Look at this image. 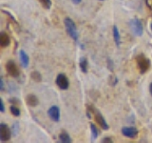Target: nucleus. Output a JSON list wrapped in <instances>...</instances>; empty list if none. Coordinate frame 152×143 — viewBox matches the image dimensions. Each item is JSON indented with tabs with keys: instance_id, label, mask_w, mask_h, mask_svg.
I'll return each mask as SVG.
<instances>
[{
	"instance_id": "21",
	"label": "nucleus",
	"mask_w": 152,
	"mask_h": 143,
	"mask_svg": "<svg viewBox=\"0 0 152 143\" xmlns=\"http://www.w3.org/2000/svg\"><path fill=\"white\" fill-rule=\"evenodd\" d=\"M0 111H1V113H4L5 112V106H4V102L2 99H0Z\"/></svg>"
},
{
	"instance_id": "18",
	"label": "nucleus",
	"mask_w": 152,
	"mask_h": 143,
	"mask_svg": "<svg viewBox=\"0 0 152 143\" xmlns=\"http://www.w3.org/2000/svg\"><path fill=\"white\" fill-rule=\"evenodd\" d=\"M10 111H11L12 114L14 116H20V110H19L18 107H16L15 105H12L11 107H10Z\"/></svg>"
},
{
	"instance_id": "27",
	"label": "nucleus",
	"mask_w": 152,
	"mask_h": 143,
	"mask_svg": "<svg viewBox=\"0 0 152 143\" xmlns=\"http://www.w3.org/2000/svg\"><path fill=\"white\" fill-rule=\"evenodd\" d=\"M99 1H104V0H99Z\"/></svg>"
},
{
	"instance_id": "6",
	"label": "nucleus",
	"mask_w": 152,
	"mask_h": 143,
	"mask_svg": "<svg viewBox=\"0 0 152 143\" xmlns=\"http://www.w3.org/2000/svg\"><path fill=\"white\" fill-rule=\"evenodd\" d=\"M6 71L8 74H10L13 78H17L19 74H20V71H19L18 66L12 60H10L6 63Z\"/></svg>"
},
{
	"instance_id": "17",
	"label": "nucleus",
	"mask_w": 152,
	"mask_h": 143,
	"mask_svg": "<svg viewBox=\"0 0 152 143\" xmlns=\"http://www.w3.org/2000/svg\"><path fill=\"white\" fill-rule=\"evenodd\" d=\"M31 77L33 81H35V82H41L42 81V75L39 72H37V71L32 72L31 74Z\"/></svg>"
},
{
	"instance_id": "7",
	"label": "nucleus",
	"mask_w": 152,
	"mask_h": 143,
	"mask_svg": "<svg viewBox=\"0 0 152 143\" xmlns=\"http://www.w3.org/2000/svg\"><path fill=\"white\" fill-rule=\"evenodd\" d=\"M56 85L61 90H68L69 86V78L64 74H59L56 77Z\"/></svg>"
},
{
	"instance_id": "5",
	"label": "nucleus",
	"mask_w": 152,
	"mask_h": 143,
	"mask_svg": "<svg viewBox=\"0 0 152 143\" xmlns=\"http://www.w3.org/2000/svg\"><path fill=\"white\" fill-rule=\"evenodd\" d=\"M12 137V131L8 127L7 124L1 123L0 124V141L1 142H8L11 140Z\"/></svg>"
},
{
	"instance_id": "2",
	"label": "nucleus",
	"mask_w": 152,
	"mask_h": 143,
	"mask_svg": "<svg viewBox=\"0 0 152 143\" xmlns=\"http://www.w3.org/2000/svg\"><path fill=\"white\" fill-rule=\"evenodd\" d=\"M136 63L141 74H145L150 69V60L142 54L136 56Z\"/></svg>"
},
{
	"instance_id": "24",
	"label": "nucleus",
	"mask_w": 152,
	"mask_h": 143,
	"mask_svg": "<svg viewBox=\"0 0 152 143\" xmlns=\"http://www.w3.org/2000/svg\"><path fill=\"white\" fill-rule=\"evenodd\" d=\"M74 4H80L81 2H82V0H71Z\"/></svg>"
},
{
	"instance_id": "26",
	"label": "nucleus",
	"mask_w": 152,
	"mask_h": 143,
	"mask_svg": "<svg viewBox=\"0 0 152 143\" xmlns=\"http://www.w3.org/2000/svg\"><path fill=\"white\" fill-rule=\"evenodd\" d=\"M150 28H151V31H152V24H151V25H150Z\"/></svg>"
},
{
	"instance_id": "1",
	"label": "nucleus",
	"mask_w": 152,
	"mask_h": 143,
	"mask_svg": "<svg viewBox=\"0 0 152 143\" xmlns=\"http://www.w3.org/2000/svg\"><path fill=\"white\" fill-rule=\"evenodd\" d=\"M64 25L66 28V31L68 32V35L72 38L75 42H78L79 40V33L77 31V27H76V24L74 21L69 17L65 18L64 20Z\"/></svg>"
},
{
	"instance_id": "22",
	"label": "nucleus",
	"mask_w": 152,
	"mask_h": 143,
	"mask_svg": "<svg viewBox=\"0 0 152 143\" xmlns=\"http://www.w3.org/2000/svg\"><path fill=\"white\" fill-rule=\"evenodd\" d=\"M0 91H4V82L2 78H0Z\"/></svg>"
},
{
	"instance_id": "4",
	"label": "nucleus",
	"mask_w": 152,
	"mask_h": 143,
	"mask_svg": "<svg viewBox=\"0 0 152 143\" xmlns=\"http://www.w3.org/2000/svg\"><path fill=\"white\" fill-rule=\"evenodd\" d=\"M88 109H89L88 111H90L93 114L95 121L97 122L98 125L101 127L103 130H104V131L108 130V125H107V123L106 121V119H104V117L103 116V114L100 112H98L96 109H94L93 107H88Z\"/></svg>"
},
{
	"instance_id": "10",
	"label": "nucleus",
	"mask_w": 152,
	"mask_h": 143,
	"mask_svg": "<svg viewBox=\"0 0 152 143\" xmlns=\"http://www.w3.org/2000/svg\"><path fill=\"white\" fill-rule=\"evenodd\" d=\"M19 58H20V63L23 68H28V64H30V57L24 50L19 52Z\"/></svg>"
},
{
	"instance_id": "23",
	"label": "nucleus",
	"mask_w": 152,
	"mask_h": 143,
	"mask_svg": "<svg viewBox=\"0 0 152 143\" xmlns=\"http://www.w3.org/2000/svg\"><path fill=\"white\" fill-rule=\"evenodd\" d=\"M10 102L11 103H18V100L16 98H11L10 99Z\"/></svg>"
},
{
	"instance_id": "12",
	"label": "nucleus",
	"mask_w": 152,
	"mask_h": 143,
	"mask_svg": "<svg viewBox=\"0 0 152 143\" xmlns=\"http://www.w3.org/2000/svg\"><path fill=\"white\" fill-rule=\"evenodd\" d=\"M11 44V39H10V36L8 35V33L5 32H2L0 33V46L2 48H6Z\"/></svg>"
},
{
	"instance_id": "25",
	"label": "nucleus",
	"mask_w": 152,
	"mask_h": 143,
	"mask_svg": "<svg viewBox=\"0 0 152 143\" xmlns=\"http://www.w3.org/2000/svg\"><path fill=\"white\" fill-rule=\"evenodd\" d=\"M149 92H150V94L152 95V82L150 83V86H149Z\"/></svg>"
},
{
	"instance_id": "8",
	"label": "nucleus",
	"mask_w": 152,
	"mask_h": 143,
	"mask_svg": "<svg viewBox=\"0 0 152 143\" xmlns=\"http://www.w3.org/2000/svg\"><path fill=\"white\" fill-rule=\"evenodd\" d=\"M48 114L52 121L58 122L60 120V109L58 106H51L48 111Z\"/></svg>"
},
{
	"instance_id": "14",
	"label": "nucleus",
	"mask_w": 152,
	"mask_h": 143,
	"mask_svg": "<svg viewBox=\"0 0 152 143\" xmlns=\"http://www.w3.org/2000/svg\"><path fill=\"white\" fill-rule=\"evenodd\" d=\"M59 141L62 143H70L71 138L68 133L63 131V132H61V133L59 135Z\"/></svg>"
},
{
	"instance_id": "16",
	"label": "nucleus",
	"mask_w": 152,
	"mask_h": 143,
	"mask_svg": "<svg viewBox=\"0 0 152 143\" xmlns=\"http://www.w3.org/2000/svg\"><path fill=\"white\" fill-rule=\"evenodd\" d=\"M79 66H80L81 71H82L84 74H87L88 73V60H87V58H85V57H82V58L80 59Z\"/></svg>"
},
{
	"instance_id": "3",
	"label": "nucleus",
	"mask_w": 152,
	"mask_h": 143,
	"mask_svg": "<svg viewBox=\"0 0 152 143\" xmlns=\"http://www.w3.org/2000/svg\"><path fill=\"white\" fill-rule=\"evenodd\" d=\"M129 28L133 35L136 36H142V33H144V27H142L141 20H139L138 18L131 19L129 21Z\"/></svg>"
},
{
	"instance_id": "13",
	"label": "nucleus",
	"mask_w": 152,
	"mask_h": 143,
	"mask_svg": "<svg viewBox=\"0 0 152 143\" xmlns=\"http://www.w3.org/2000/svg\"><path fill=\"white\" fill-rule=\"evenodd\" d=\"M112 33H113V39L115 45L119 48L121 44V35H120V32H119V29L117 26L114 25L112 28Z\"/></svg>"
},
{
	"instance_id": "19",
	"label": "nucleus",
	"mask_w": 152,
	"mask_h": 143,
	"mask_svg": "<svg viewBox=\"0 0 152 143\" xmlns=\"http://www.w3.org/2000/svg\"><path fill=\"white\" fill-rule=\"evenodd\" d=\"M38 1L42 4V6L44 7L45 9H47V10L50 9V7H51V1H50V0H38Z\"/></svg>"
},
{
	"instance_id": "11",
	"label": "nucleus",
	"mask_w": 152,
	"mask_h": 143,
	"mask_svg": "<svg viewBox=\"0 0 152 143\" xmlns=\"http://www.w3.org/2000/svg\"><path fill=\"white\" fill-rule=\"evenodd\" d=\"M26 103L31 107H36L38 103H39V100H38L37 97L35 94H28L26 97Z\"/></svg>"
},
{
	"instance_id": "20",
	"label": "nucleus",
	"mask_w": 152,
	"mask_h": 143,
	"mask_svg": "<svg viewBox=\"0 0 152 143\" xmlns=\"http://www.w3.org/2000/svg\"><path fill=\"white\" fill-rule=\"evenodd\" d=\"M101 142L102 143H106V142H109V143H112L113 141H112V139L110 137H104L103 139L101 140Z\"/></svg>"
},
{
	"instance_id": "9",
	"label": "nucleus",
	"mask_w": 152,
	"mask_h": 143,
	"mask_svg": "<svg viewBox=\"0 0 152 143\" xmlns=\"http://www.w3.org/2000/svg\"><path fill=\"white\" fill-rule=\"evenodd\" d=\"M122 133L127 138H135L138 136V130L135 127H123L122 128Z\"/></svg>"
},
{
	"instance_id": "15",
	"label": "nucleus",
	"mask_w": 152,
	"mask_h": 143,
	"mask_svg": "<svg viewBox=\"0 0 152 143\" xmlns=\"http://www.w3.org/2000/svg\"><path fill=\"white\" fill-rule=\"evenodd\" d=\"M89 127H90V132H91V136H92V139L95 140L97 139V137L100 135V131L99 129L96 127V125H94L93 123H90L89 124Z\"/></svg>"
}]
</instances>
